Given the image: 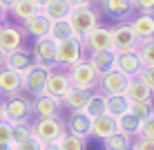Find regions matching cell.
Segmentation results:
<instances>
[{
  "instance_id": "obj_41",
  "label": "cell",
  "mask_w": 154,
  "mask_h": 150,
  "mask_svg": "<svg viewBox=\"0 0 154 150\" xmlns=\"http://www.w3.org/2000/svg\"><path fill=\"white\" fill-rule=\"evenodd\" d=\"M0 143H11V123H0Z\"/></svg>"
},
{
  "instance_id": "obj_3",
  "label": "cell",
  "mask_w": 154,
  "mask_h": 150,
  "mask_svg": "<svg viewBox=\"0 0 154 150\" xmlns=\"http://www.w3.org/2000/svg\"><path fill=\"white\" fill-rule=\"evenodd\" d=\"M0 114H2V121L7 123H25L29 121L31 116V99L18 94V96H9L0 103Z\"/></svg>"
},
{
  "instance_id": "obj_46",
  "label": "cell",
  "mask_w": 154,
  "mask_h": 150,
  "mask_svg": "<svg viewBox=\"0 0 154 150\" xmlns=\"http://www.w3.org/2000/svg\"><path fill=\"white\" fill-rule=\"evenodd\" d=\"M0 2H2V5H5V7H7V9H11V7H14V5H16V2H18V0H0Z\"/></svg>"
},
{
  "instance_id": "obj_23",
  "label": "cell",
  "mask_w": 154,
  "mask_h": 150,
  "mask_svg": "<svg viewBox=\"0 0 154 150\" xmlns=\"http://www.w3.org/2000/svg\"><path fill=\"white\" fill-rule=\"evenodd\" d=\"M49 27H51V23H49V20H47L40 11L36 14V16H31L29 20H25V23H23L25 34H27V36H34V38H42V36H47V34H49Z\"/></svg>"
},
{
  "instance_id": "obj_24",
  "label": "cell",
  "mask_w": 154,
  "mask_h": 150,
  "mask_svg": "<svg viewBox=\"0 0 154 150\" xmlns=\"http://www.w3.org/2000/svg\"><path fill=\"white\" fill-rule=\"evenodd\" d=\"M114 132H119V128H116V119H112V116L103 114L98 116V119H92V137L96 139H107L109 135H114Z\"/></svg>"
},
{
  "instance_id": "obj_10",
  "label": "cell",
  "mask_w": 154,
  "mask_h": 150,
  "mask_svg": "<svg viewBox=\"0 0 154 150\" xmlns=\"http://www.w3.org/2000/svg\"><path fill=\"white\" fill-rule=\"evenodd\" d=\"M83 47L89 52H103V49H114L112 45V27L107 25H98L83 38Z\"/></svg>"
},
{
  "instance_id": "obj_9",
  "label": "cell",
  "mask_w": 154,
  "mask_h": 150,
  "mask_svg": "<svg viewBox=\"0 0 154 150\" xmlns=\"http://www.w3.org/2000/svg\"><path fill=\"white\" fill-rule=\"evenodd\" d=\"M72 90V81H69V74L67 69H51L47 74V85H45V94L54 96V99L63 101V96Z\"/></svg>"
},
{
  "instance_id": "obj_4",
  "label": "cell",
  "mask_w": 154,
  "mask_h": 150,
  "mask_svg": "<svg viewBox=\"0 0 154 150\" xmlns=\"http://www.w3.org/2000/svg\"><path fill=\"white\" fill-rule=\"evenodd\" d=\"M65 132H67L65 121H60L58 116H42V119L31 121V135H34V139H38L40 143L58 141Z\"/></svg>"
},
{
  "instance_id": "obj_36",
  "label": "cell",
  "mask_w": 154,
  "mask_h": 150,
  "mask_svg": "<svg viewBox=\"0 0 154 150\" xmlns=\"http://www.w3.org/2000/svg\"><path fill=\"white\" fill-rule=\"evenodd\" d=\"M132 5L139 14H154V0H132Z\"/></svg>"
},
{
  "instance_id": "obj_26",
  "label": "cell",
  "mask_w": 154,
  "mask_h": 150,
  "mask_svg": "<svg viewBox=\"0 0 154 150\" xmlns=\"http://www.w3.org/2000/svg\"><path fill=\"white\" fill-rule=\"evenodd\" d=\"M72 9L67 7L65 0H49V2L45 5V7L40 9V14L45 16L49 23H56V20H65L67 16H69Z\"/></svg>"
},
{
  "instance_id": "obj_17",
  "label": "cell",
  "mask_w": 154,
  "mask_h": 150,
  "mask_svg": "<svg viewBox=\"0 0 154 150\" xmlns=\"http://www.w3.org/2000/svg\"><path fill=\"white\" fill-rule=\"evenodd\" d=\"M116 58H119V52L103 49V52H89L87 61L92 63V67L96 69L98 76H103V74L114 72V69H116Z\"/></svg>"
},
{
  "instance_id": "obj_1",
  "label": "cell",
  "mask_w": 154,
  "mask_h": 150,
  "mask_svg": "<svg viewBox=\"0 0 154 150\" xmlns=\"http://www.w3.org/2000/svg\"><path fill=\"white\" fill-rule=\"evenodd\" d=\"M67 74H69L72 88L83 90V92H96L98 90V74L96 69L92 67V63L87 61V56L81 58L78 63H74L72 67H67Z\"/></svg>"
},
{
  "instance_id": "obj_15",
  "label": "cell",
  "mask_w": 154,
  "mask_h": 150,
  "mask_svg": "<svg viewBox=\"0 0 154 150\" xmlns=\"http://www.w3.org/2000/svg\"><path fill=\"white\" fill-rule=\"evenodd\" d=\"M65 130L74 137H81L87 141V137H92V119L85 112H69L65 121Z\"/></svg>"
},
{
  "instance_id": "obj_29",
  "label": "cell",
  "mask_w": 154,
  "mask_h": 150,
  "mask_svg": "<svg viewBox=\"0 0 154 150\" xmlns=\"http://www.w3.org/2000/svg\"><path fill=\"white\" fill-rule=\"evenodd\" d=\"M9 14L14 16V20H18V23H25V20H29L31 16L38 14V9L31 5V0H18V2H16L11 9H9Z\"/></svg>"
},
{
  "instance_id": "obj_49",
  "label": "cell",
  "mask_w": 154,
  "mask_h": 150,
  "mask_svg": "<svg viewBox=\"0 0 154 150\" xmlns=\"http://www.w3.org/2000/svg\"><path fill=\"white\" fill-rule=\"evenodd\" d=\"M2 25H5V23H2V20H0V29H2Z\"/></svg>"
},
{
  "instance_id": "obj_39",
  "label": "cell",
  "mask_w": 154,
  "mask_h": 150,
  "mask_svg": "<svg viewBox=\"0 0 154 150\" xmlns=\"http://www.w3.org/2000/svg\"><path fill=\"white\" fill-rule=\"evenodd\" d=\"M130 150H154V139L136 137V139H132V148Z\"/></svg>"
},
{
  "instance_id": "obj_51",
  "label": "cell",
  "mask_w": 154,
  "mask_h": 150,
  "mask_svg": "<svg viewBox=\"0 0 154 150\" xmlns=\"http://www.w3.org/2000/svg\"><path fill=\"white\" fill-rule=\"evenodd\" d=\"M0 123H2V114H0Z\"/></svg>"
},
{
  "instance_id": "obj_33",
  "label": "cell",
  "mask_w": 154,
  "mask_h": 150,
  "mask_svg": "<svg viewBox=\"0 0 154 150\" xmlns=\"http://www.w3.org/2000/svg\"><path fill=\"white\" fill-rule=\"evenodd\" d=\"M34 135H31V123L25 121V123H14L11 126V146H18V143L27 141V139H31Z\"/></svg>"
},
{
  "instance_id": "obj_38",
  "label": "cell",
  "mask_w": 154,
  "mask_h": 150,
  "mask_svg": "<svg viewBox=\"0 0 154 150\" xmlns=\"http://www.w3.org/2000/svg\"><path fill=\"white\" fill-rule=\"evenodd\" d=\"M139 137H143V139H154V114L150 116V119H145V121L141 123Z\"/></svg>"
},
{
  "instance_id": "obj_32",
  "label": "cell",
  "mask_w": 154,
  "mask_h": 150,
  "mask_svg": "<svg viewBox=\"0 0 154 150\" xmlns=\"http://www.w3.org/2000/svg\"><path fill=\"white\" fill-rule=\"evenodd\" d=\"M136 54H139L143 67H154V38H150V40H141V43H139V49H136Z\"/></svg>"
},
{
  "instance_id": "obj_28",
  "label": "cell",
  "mask_w": 154,
  "mask_h": 150,
  "mask_svg": "<svg viewBox=\"0 0 154 150\" xmlns=\"http://www.w3.org/2000/svg\"><path fill=\"white\" fill-rule=\"evenodd\" d=\"M83 112L89 116V119H98V116H103L105 114V94H100L98 90H96V92H92Z\"/></svg>"
},
{
  "instance_id": "obj_35",
  "label": "cell",
  "mask_w": 154,
  "mask_h": 150,
  "mask_svg": "<svg viewBox=\"0 0 154 150\" xmlns=\"http://www.w3.org/2000/svg\"><path fill=\"white\" fill-rule=\"evenodd\" d=\"M58 146H60V150H85V139L65 132V135L58 139Z\"/></svg>"
},
{
  "instance_id": "obj_12",
  "label": "cell",
  "mask_w": 154,
  "mask_h": 150,
  "mask_svg": "<svg viewBox=\"0 0 154 150\" xmlns=\"http://www.w3.org/2000/svg\"><path fill=\"white\" fill-rule=\"evenodd\" d=\"M47 74H49V72H45V69L31 65L27 72L23 74V92L31 94V99H34V96H38V94H45Z\"/></svg>"
},
{
  "instance_id": "obj_19",
  "label": "cell",
  "mask_w": 154,
  "mask_h": 150,
  "mask_svg": "<svg viewBox=\"0 0 154 150\" xmlns=\"http://www.w3.org/2000/svg\"><path fill=\"white\" fill-rule=\"evenodd\" d=\"M31 65H34V58H31V54L25 47L11 52V54H5V61H2V67L11 69V72H18V74H25Z\"/></svg>"
},
{
  "instance_id": "obj_43",
  "label": "cell",
  "mask_w": 154,
  "mask_h": 150,
  "mask_svg": "<svg viewBox=\"0 0 154 150\" xmlns=\"http://www.w3.org/2000/svg\"><path fill=\"white\" fill-rule=\"evenodd\" d=\"M42 150H60L58 141H49V143H42Z\"/></svg>"
},
{
  "instance_id": "obj_8",
  "label": "cell",
  "mask_w": 154,
  "mask_h": 150,
  "mask_svg": "<svg viewBox=\"0 0 154 150\" xmlns=\"http://www.w3.org/2000/svg\"><path fill=\"white\" fill-rule=\"evenodd\" d=\"M25 29L20 25H14V23H5L2 29H0V49L5 54H11V52L20 49L25 43Z\"/></svg>"
},
{
  "instance_id": "obj_11",
  "label": "cell",
  "mask_w": 154,
  "mask_h": 150,
  "mask_svg": "<svg viewBox=\"0 0 154 150\" xmlns=\"http://www.w3.org/2000/svg\"><path fill=\"white\" fill-rule=\"evenodd\" d=\"M127 83H130V78H127L125 74H121L119 69H114V72H107V74H103V76L98 78V92L105 94V96L125 94Z\"/></svg>"
},
{
  "instance_id": "obj_50",
  "label": "cell",
  "mask_w": 154,
  "mask_h": 150,
  "mask_svg": "<svg viewBox=\"0 0 154 150\" xmlns=\"http://www.w3.org/2000/svg\"><path fill=\"white\" fill-rule=\"evenodd\" d=\"M92 2H94V0H92ZM96 2H103V0H96Z\"/></svg>"
},
{
  "instance_id": "obj_47",
  "label": "cell",
  "mask_w": 154,
  "mask_h": 150,
  "mask_svg": "<svg viewBox=\"0 0 154 150\" xmlns=\"http://www.w3.org/2000/svg\"><path fill=\"white\" fill-rule=\"evenodd\" d=\"M0 150H14L11 143H0Z\"/></svg>"
},
{
  "instance_id": "obj_37",
  "label": "cell",
  "mask_w": 154,
  "mask_h": 150,
  "mask_svg": "<svg viewBox=\"0 0 154 150\" xmlns=\"http://www.w3.org/2000/svg\"><path fill=\"white\" fill-rule=\"evenodd\" d=\"M136 78H141V81L154 92V67H141V72H139Z\"/></svg>"
},
{
  "instance_id": "obj_48",
  "label": "cell",
  "mask_w": 154,
  "mask_h": 150,
  "mask_svg": "<svg viewBox=\"0 0 154 150\" xmlns=\"http://www.w3.org/2000/svg\"><path fill=\"white\" fill-rule=\"evenodd\" d=\"M2 61H5V52L0 49V65H2Z\"/></svg>"
},
{
  "instance_id": "obj_2",
  "label": "cell",
  "mask_w": 154,
  "mask_h": 150,
  "mask_svg": "<svg viewBox=\"0 0 154 150\" xmlns=\"http://www.w3.org/2000/svg\"><path fill=\"white\" fill-rule=\"evenodd\" d=\"M67 20H69L74 34H76V38H85V36L89 34L92 29H96L100 25V14L96 9L92 7V5H87V7H78V9H72L69 16H67Z\"/></svg>"
},
{
  "instance_id": "obj_25",
  "label": "cell",
  "mask_w": 154,
  "mask_h": 150,
  "mask_svg": "<svg viewBox=\"0 0 154 150\" xmlns=\"http://www.w3.org/2000/svg\"><path fill=\"white\" fill-rule=\"evenodd\" d=\"M89 94H92V92H83V90L72 88L69 92L63 96L60 103L65 105V108L69 110V112H83V110H85V105H87V101H89Z\"/></svg>"
},
{
  "instance_id": "obj_45",
  "label": "cell",
  "mask_w": 154,
  "mask_h": 150,
  "mask_svg": "<svg viewBox=\"0 0 154 150\" xmlns=\"http://www.w3.org/2000/svg\"><path fill=\"white\" fill-rule=\"evenodd\" d=\"M47 2H49V0H31V5H34V7H36V9H38V11H40V9H42V7H45V5H47Z\"/></svg>"
},
{
  "instance_id": "obj_34",
  "label": "cell",
  "mask_w": 154,
  "mask_h": 150,
  "mask_svg": "<svg viewBox=\"0 0 154 150\" xmlns=\"http://www.w3.org/2000/svg\"><path fill=\"white\" fill-rule=\"evenodd\" d=\"M130 114L143 123L145 119H150V116L154 114V103H152V101H141V103H132Z\"/></svg>"
},
{
  "instance_id": "obj_7",
  "label": "cell",
  "mask_w": 154,
  "mask_h": 150,
  "mask_svg": "<svg viewBox=\"0 0 154 150\" xmlns=\"http://www.w3.org/2000/svg\"><path fill=\"white\" fill-rule=\"evenodd\" d=\"M112 45H114V52H119V54L139 49V38L134 36L130 23H116L112 27Z\"/></svg>"
},
{
  "instance_id": "obj_42",
  "label": "cell",
  "mask_w": 154,
  "mask_h": 150,
  "mask_svg": "<svg viewBox=\"0 0 154 150\" xmlns=\"http://www.w3.org/2000/svg\"><path fill=\"white\" fill-rule=\"evenodd\" d=\"M67 7L69 9H78V7H87V5H92V0H65Z\"/></svg>"
},
{
  "instance_id": "obj_44",
  "label": "cell",
  "mask_w": 154,
  "mask_h": 150,
  "mask_svg": "<svg viewBox=\"0 0 154 150\" xmlns=\"http://www.w3.org/2000/svg\"><path fill=\"white\" fill-rule=\"evenodd\" d=\"M7 16H9V9L5 7L2 2H0V20H2V23H5V20H7Z\"/></svg>"
},
{
  "instance_id": "obj_13",
  "label": "cell",
  "mask_w": 154,
  "mask_h": 150,
  "mask_svg": "<svg viewBox=\"0 0 154 150\" xmlns=\"http://www.w3.org/2000/svg\"><path fill=\"white\" fill-rule=\"evenodd\" d=\"M63 103L58 99L49 94H38L31 99V114L36 116V119H42V116H58V112H60Z\"/></svg>"
},
{
  "instance_id": "obj_40",
  "label": "cell",
  "mask_w": 154,
  "mask_h": 150,
  "mask_svg": "<svg viewBox=\"0 0 154 150\" xmlns=\"http://www.w3.org/2000/svg\"><path fill=\"white\" fill-rule=\"evenodd\" d=\"M14 150H42V143L38 141V139H27V141L18 143V146H14Z\"/></svg>"
},
{
  "instance_id": "obj_27",
  "label": "cell",
  "mask_w": 154,
  "mask_h": 150,
  "mask_svg": "<svg viewBox=\"0 0 154 150\" xmlns=\"http://www.w3.org/2000/svg\"><path fill=\"white\" fill-rule=\"evenodd\" d=\"M49 36L54 43H63V40H67V38H76V34H74V29H72V25H69V20H56V23H51V27H49Z\"/></svg>"
},
{
  "instance_id": "obj_6",
  "label": "cell",
  "mask_w": 154,
  "mask_h": 150,
  "mask_svg": "<svg viewBox=\"0 0 154 150\" xmlns=\"http://www.w3.org/2000/svg\"><path fill=\"white\" fill-rule=\"evenodd\" d=\"M31 58H34V65L40 67V69H45V72L56 69V43L51 40L49 36L36 38Z\"/></svg>"
},
{
  "instance_id": "obj_16",
  "label": "cell",
  "mask_w": 154,
  "mask_h": 150,
  "mask_svg": "<svg viewBox=\"0 0 154 150\" xmlns=\"http://www.w3.org/2000/svg\"><path fill=\"white\" fill-rule=\"evenodd\" d=\"M103 11L114 18L116 23H127V20L134 16V5L132 0H103Z\"/></svg>"
},
{
  "instance_id": "obj_52",
  "label": "cell",
  "mask_w": 154,
  "mask_h": 150,
  "mask_svg": "<svg viewBox=\"0 0 154 150\" xmlns=\"http://www.w3.org/2000/svg\"><path fill=\"white\" fill-rule=\"evenodd\" d=\"M0 99H2V96H0ZM0 103H2V101H0Z\"/></svg>"
},
{
  "instance_id": "obj_31",
  "label": "cell",
  "mask_w": 154,
  "mask_h": 150,
  "mask_svg": "<svg viewBox=\"0 0 154 150\" xmlns=\"http://www.w3.org/2000/svg\"><path fill=\"white\" fill-rule=\"evenodd\" d=\"M103 148L105 150H130L132 148V139L121 135V132H114L107 139H103Z\"/></svg>"
},
{
  "instance_id": "obj_14",
  "label": "cell",
  "mask_w": 154,
  "mask_h": 150,
  "mask_svg": "<svg viewBox=\"0 0 154 150\" xmlns=\"http://www.w3.org/2000/svg\"><path fill=\"white\" fill-rule=\"evenodd\" d=\"M23 94V74L11 72V69L0 65V96L9 99V96Z\"/></svg>"
},
{
  "instance_id": "obj_22",
  "label": "cell",
  "mask_w": 154,
  "mask_h": 150,
  "mask_svg": "<svg viewBox=\"0 0 154 150\" xmlns=\"http://www.w3.org/2000/svg\"><path fill=\"white\" fill-rule=\"evenodd\" d=\"M125 96H127L130 103H141V101H152L154 99V92L141 81V78H130L127 90H125Z\"/></svg>"
},
{
  "instance_id": "obj_18",
  "label": "cell",
  "mask_w": 154,
  "mask_h": 150,
  "mask_svg": "<svg viewBox=\"0 0 154 150\" xmlns=\"http://www.w3.org/2000/svg\"><path fill=\"white\" fill-rule=\"evenodd\" d=\"M130 27L139 43L154 38V14H134L130 18Z\"/></svg>"
},
{
  "instance_id": "obj_20",
  "label": "cell",
  "mask_w": 154,
  "mask_h": 150,
  "mask_svg": "<svg viewBox=\"0 0 154 150\" xmlns=\"http://www.w3.org/2000/svg\"><path fill=\"white\" fill-rule=\"evenodd\" d=\"M141 58L136 52H125V54H119L116 58V69H119L121 74H125L127 78H136L141 72Z\"/></svg>"
},
{
  "instance_id": "obj_30",
  "label": "cell",
  "mask_w": 154,
  "mask_h": 150,
  "mask_svg": "<svg viewBox=\"0 0 154 150\" xmlns=\"http://www.w3.org/2000/svg\"><path fill=\"white\" fill-rule=\"evenodd\" d=\"M116 128H119L121 135H125L130 139H136L139 132H141V121L134 119L132 114H125V116H121V119L116 121Z\"/></svg>"
},
{
  "instance_id": "obj_21",
  "label": "cell",
  "mask_w": 154,
  "mask_h": 150,
  "mask_svg": "<svg viewBox=\"0 0 154 150\" xmlns=\"http://www.w3.org/2000/svg\"><path fill=\"white\" fill-rule=\"evenodd\" d=\"M132 103L127 101L125 94H114V96H105V114L112 116V119L119 121L121 116L130 114Z\"/></svg>"
},
{
  "instance_id": "obj_5",
  "label": "cell",
  "mask_w": 154,
  "mask_h": 150,
  "mask_svg": "<svg viewBox=\"0 0 154 150\" xmlns=\"http://www.w3.org/2000/svg\"><path fill=\"white\" fill-rule=\"evenodd\" d=\"M81 58H85V47L81 38H67L63 43H56V67L67 69Z\"/></svg>"
}]
</instances>
